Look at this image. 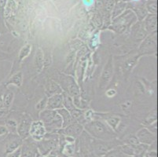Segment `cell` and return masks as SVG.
<instances>
[{
	"instance_id": "7a4b0ae2",
	"label": "cell",
	"mask_w": 158,
	"mask_h": 157,
	"mask_svg": "<svg viewBox=\"0 0 158 157\" xmlns=\"http://www.w3.org/2000/svg\"><path fill=\"white\" fill-rule=\"evenodd\" d=\"M82 2L84 6H86L87 8H90L94 5V0H82Z\"/></svg>"
},
{
	"instance_id": "6da1fadb",
	"label": "cell",
	"mask_w": 158,
	"mask_h": 157,
	"mask_svg": "<svg viewBox=\"0 0 158 157\" xmlns=\"http://www.w3.org/2000/svg\"><path fill=\"white\" fill-rule=\"evenodd\" d=\"M112 76V64L111 60L109 61L107 65H106L105 70L103 72L102 76V84H106L108 81L110 80V77Z\"/></svg>"
},
{
	"instance_id": "3957f363",
	"label": "cell",
	"mask_w": 158,
	"mask_h": 157,
	"mask_svg": "<svg viewBox=\"0 0 158 157\" xmlns=\"http://www.w3.org/2000/svg\"><path fill=\"white\" fill-rule=\"evenodd\" d=\"M131 1H133V2H139L140 0H131Z\"/></svg>"
}]
</instances>
